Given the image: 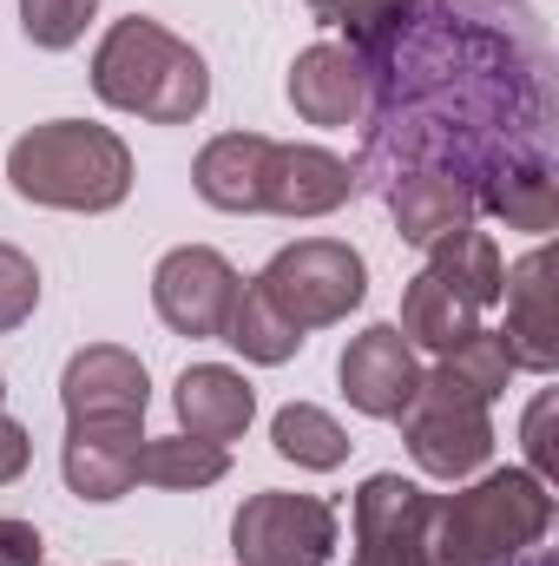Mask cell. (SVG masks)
<instances>
[{
	"label": "cell",
	"instance_id": "1",
	"mask_svg": "<svg viewBox=\"0 0 559 566\" xmlns=\"http://www.w3.org/2000/svg\"><path fill=\"white\" fill-rule=\"evenodd\" d=\"M500 0H402V13L362 46L369 113L356 178L395 185L441 171L481 191L514 165H553L547 53Z\"/></svg>",
	"mask_w": 559,
	"mask_h": 566
},
{
	"label": "cell",
	"instance_id": "2",
	"mask_svg": "<svg viewBox=\"0 0 559 566\" xmlns=\"http://www.w3.org/2000/svg\"><path fill=\"white\" fill-rule=\"evenodd\" d=\"M93 93L113 113H133L151 126H184L211 106V66L191 40H178L151 13H126L93 46Z\"/></svg>",
	"mask_w": 559,
	"mask_h": 566
},
{
	"label": "cell",
	"instance_id": "3",
	"mask_svg": "<svg viewBox=\"0 0 559 566\" xmlns=\"http://www.w3.org/2000/svg\"><path fill=\"white\" fill-rule=\"evenodd\" d=\"M7 185L46 211H119L133 198V145L113 126L46 119L7 145Z\"/></svg>",
	"mask_w": 559,
	"mask_h": 566
},
{
	"label": "cell",
	"instance_id": "4",
	"mask_svg": "<svg viewBox=\"0 0 559 566\" xmlns=\"http://www.w3.org/2000/svg\"><path fill=\"white\" fill-rule=\"evenodd\" d=\"M553 527V488L527 468H494L474 488L434 501V566H514Z\"/></svg>",
	"mask_w": 559,
	"mask_h": 566
},
{
	"label": "cell",
	"instance_id": "5",
	"mask_svg": "<svg viewBox=\"0 0 559 566\" xmlns=\"http://www.w3.org/2000/svg\"><path fill=\"white\" fill-rule=\"evenodd\" d=\"M402 441L415 454V468L428 481H467L494 461V416L474 389H461L441 363L421 369V389L409 396V409L395 416Z\"/></svg>",
	"mask_w": 559,
	"mask_h": 566
},
{
	"label": "cell",
	"instance_id": "6",
	"mask_svg": "<svg viewBox=\"0 0 559 566\" xmlns=\"http://www.w3.org/2000/svg\"><path fill=\"white\" fill-rule=\"evenodd\" d=\"M251 283L309 336V329L342 323V316L369 296V264H362V251H349L342 238H296V244H283Z\"/></svg>",
	"mask_w": 559,
	"mask_h": 566
},
{
	"label": "cell",
	"instance_id": "7",
	"mask_svg": "<svg viewBox=\"0 0 559 566\" xmlns=\"http://www.w3.org/2000/svg\"><path fill=\"white\" fill-rule=\"evenodd\" d=\"M238 566H329L336 560V507L323 494L264 488L231 521Z\"/></svg>",
	"mask_w": 559,
	"mask_h": 566
},
{
	"label": "cell",
	"instance_id": "8",
	"mask_svg": "<svg viewBox=\"0 0 559 566\" xmlns=\"http://www.w3.org/2000/svg\"><path fill=\"white\" fill-rule=\"evenodd\" d=\"M434 501L421 481L402 474H369L356 494V560L349 566H434L428 534H434Z\"/></svg>",
	"mask_w": 559,
	"mask_h": 566
},
{
	"label": "cell",
	"instance_id": "9",
	"mask_svg": "<svg viewBox=\"0 0 559 566\" xmlns=\"http://www.w3.org/2000/svg\"><path fill=\"white\" fill-rule=\"evenodd\" d=\"M238 283L244 277L231 271L224 251H211V244H178V251H165L158 271H151V310H158L165 329L204 343V336H224V316H231V303H238Z\"/></svg>",
	"mask_w": 559,
	"mask_h": 566
},
{
	"label": "cell",
	"instance_id": "10",
	"mask_svg": "<svg viewBox=\"0 0 559 566\" xmlns=\"http://www.w3.org/2000/svg\"><path fill=\"white\" fill-rule=\"evenodd\" d=\"M336 376H342V396H349L356 416H369V422H395V416L409 409V396L421 389V356H415V343H409L395 323H376V329L349 336Z\"/></svg>",
	"mask_w": 559,
	"mask_h": 566
},
{
	"label": "cell",
	"instance_id": "11",
	"mask_svg": "<svg viewBox=\"0 0 559 566\" xmlns=\"http://www.w3.org/2000/svg\"><path fill=\"white\" fill-rule=\"evenodd\" d=\"M139 448L145 416H106V422H66L60 441V474L80 501H119L139 488Z\"/></svg>",
	"mask_w": 559,
	"mask_h": 566
},
{
	"label": "cell",
	"instance_id": "12",
	"mask_svg": "<svg viewBox=\"0 0 559 566\" xmlns=\"http://www.w3.org/2000/svg\"><path fill=\"white\" fill-rule=\"evenodd\" d=\"M289 106H296V119L329 126V133L362 126V113H369V66H362V53L342 46V40L303 46L296 66H289Z\"/></svg>",
	"mask_w": 559,
	"mask_h": 566
},
{
	"label": "cell",
	"instance_id": "13",
	"mask_svg": "<svg viewBox=\"0 0 559 566\" xmlns=\"http://www.w3.org/2000/svg\"><path fill=\"white\" fill-rule=\"evenodd\" d=\"M60 409L66 422H106V416H145L151 409V376L133 349L119 343H86L73 349L60 376Z\"/></svg>",
	"mask_w": 559,
	"mask_h": 566
},
{
	"label": "cell",
	"instance_id": "14",
	"mask_svg": "<svg viewBox=\"0 0 559 566\" xmlns=\"http://www.w3.org/2000/svg\"><path fill=\"white\" fill-rule=\"evenodd\" d=\"M507 349H514V369H534V376H553L559 369V283H553V251L534 244L514 271H507Z\"/></svg>",
	"mask_w": 559,
	"mask_h": 566
},
{
	"label": "cell",
	"instance_id": "15",
	"mask_svg": "<svg viewBox=\"0 0 559 566\" xmlns=\"http://www.w3.org/2000/svg\"><path fill=\"white\" fill-rule=\"evenodd\" d=\"M362 191L356 165L323 151V145H277L271 139V165H264V211L277 218H329Z\"/></svg>",
	"mask_w": 559,
	"mask_h": 566
},
{
	"label": "cell",
	"instance_id": "16",
	"mask_svg": "<svg viewBox=\"0 0 559 566\" xmlns=\"http://www.w3.org/2000/svg\"><path fill=\"white\" fill-rule=\"evenodd\" d=\"M171 402H178V434H198V441H218V448L238 441L257 416V389L224 363H191L178 376Z\"/></svg>",
	"mask_w": 559,
	"mask_h": 566
},
{
	"label": "cell",
	"instance_id": "17",
	"mask_svg": "<svg viewBox=\"0 0 559 566\" xmlns=\"http://www.w3.org/2000/svg\"><path fill=\"white\" fill-rule=\"evenodd\" d=\"M382 198H389L395 238L415 244V251H434L441 238H454V231H467V224L481 218L474 191L454 185V178H441V171H409V178L382 185Z\"/></svg>",
	"mask_w": 559,
	"mask_h": 566
},
{
	"label": "cell",
	"instance_id": "18",
	"mask_svg": "<svg viewBox=\"0 0 559 566\" xmlns=\"http://www.w3.org/2000/svg\"><path fill=\"white\" fill-rule=\"evenodd\" d=\"M264 165H271V139L264 133H218L198 151L191 185L211 211H264Z\"/></svg>",
	"mask_w": 559,
	"mask_h": 566
},
{
	"label": "cell",
	"instance_id": "19",
	"mask_svg": "<svg viewBox=\"0 0 559 566\" xmlns=\"http://www.w3.org/2000/svg\"><path fill=\"white\" fill-rule=\"evenodd\" d=\"M428 271L447 283L461 303H474L481 316L500 303V290H507V264H500V244L487 238V231H454V238H441L434 251H428Z\"/></svg>",
	"mask_w": 559,
	"mask_h": 566
},
{
	"label": "cell",
	"instance_id": "20",
	"mask_svg": "<svg viewBox=\"0 0 559 566\" xmlns=\"http://www.w3.org/2000/svg\"><path fill=\"white\" fill-rule=\"evenodd\" d=\"M224 474H231V448L198 441V434H145L139 448V481L165 488V494H198Z\"/></svg>",
	"mask_w": 559,
	"mask_h": 566
},
{
	"label": "cell",
	"instance_id": "21",
	"mask_svg": "<svg viewBox=\"0 0 559 566\" xmlns=\"http://www.w3.org/2000/svg\"><path fill=\"white\" fill-rule=\"evenodd\" d=\"M415 349H428V356H441V349H454L461 336H474L481 329V310L474 303H461L447 283L434 277V271H421L409 290H402V323H395Z\"/></svg>",
	"mask_w": 559,
	"mask_h": 566
},
{
	"label": "cell",
	"instance_id": "22",
	"mask_svg": "<svg viewBox=\"0 0 559 566\" xmlns=\"http://www.w3.org/2000/svg\"><path fill=\"white\" fill-rule=\"evenodd\" d=\"M481 218H500L507 231L547 238L559 224V171L553 165H514L481 191Z\"/></svg>",
	"mask_w": 559,
	"mask_h": 566
},
{
	"label": "cell",
	"instance_id": "23",
	"mask_svg": "<svg viewBox=\"0 0 559 566\" xmlns=\"http://www.w3.org/2000/svg\"><path fill=\"white\" fill-rule=\"evenodd\" d=\"M224 343H231L244 363L277 369V363H289V356L303 349V329L283 316L257 283H238V303H231V316H224Z\"/></svg>",
	"mask_w": 559,
	"mask_h": 566
},
{
	"label": "cell",
	"instance_id": "24",
	"mask_svg": "<svg viewBox=\"0 0 559 566\" xmlns=\"http://www.w3.org/2000/svg\"><path fill=\"white\" fill-rule=\"evenodd\" d=\"M271 448H277L283 461L309 468V474H329V468L349 461V434H342V422H336L329 409H316V402H289V409H277Z\"/></svg>",
	"mask_w": 559,
	"mask_h": 566
},
{
	"label": "cell",
	"instance_id": "25",
	"mask_svg": "<svg viewBox=\"0 0 559 566\" xmlns=\"http://www.w3.org/2000/svg\"><path fill=\"white\" fill-rule=\"evenodd\" d=\"M441 369H447L461 389H474L481 402H494V396H507L514 349H507V336H500V329H474V336H461L454 349H441Z\"/></svg>",
	"mask_w": 559,
	"mask_h": 566
},
{
	"label": "cell",
	"instance_id": "26",
	"mask_svg": "<svg viewBox=\"0 0 559 566\" xmlns=\"http://www.w3.org/2000/svg\"><path fill=\"white\" fill-rule=\"evenodd\" d=\"M99 0H20V33L40 46V53H66L86 40Z\"/></svg>",
	"mask_w": 559,
	"mask_h": 566
},
{
	"label": "cell",
	"instance_id": "27",
	"mask_svg": "<svg viewBox=\"0 0 559 566\" xmlns=\"http://www.w3.org/2000/svg\"><path fill=\"white\" fill-rule=\"evenodd\" d=\"M33 303H40V271H33V258H27L20 244H0V336L20 329V323L33 316Z\"/></svg>",
	"mask_w": 559,
	"mask_h": 566
},
{
	"label": "cell",
	"instance_id": "28",
	"mask_svg": "<svg viewBox=\"0 0 559 566\" xmlns=\"http://www.w3.org/2000/svg\"><path fill=\"white\" fill-rule=\"evenodd\" d=\"M553 389H547V396H540V402H534V409H527V428H520V434H527V461H534V468H527V474H540V481H547V488H553L559 481V441H553Z\"/></svg>",
	"mask_w": 559,
	"mask_h": 566
},
{
	"label": "cell",
	"instance_id": "29",
	"mask_svg": "<svg viewBox=\"0 0 559 566\" xmlns=\"http://www.w3.org/2000/svg\"><path fill=\"white\" fill-rule=\"evenodd\" d=\"M40 527L33 521H0V566H40Z\"/></svg>",
	"mask_w": 559,
	"mask_h": 566
},
{
	"label": "cell",
	"instance_id": "30",
	"mask_svg": "<svg viewBox=\"0 0 559 566\" xmlns=\"http://www.w3.org/2000/svg\"><path fill=\"white\" fill-rule=\"evenodd\" d=\"M27 461H33V434L13 422V416H0V488H7V481H20V474H27Z\"/></svg>",
	"mask_w": 559,
	"mask_h": 566
},
{
	"label": "cell",
	"instance_id": "31",
	"mask_svg": "<svg viewBox=\"0 0 559 566\" xmlns=\"http://www.w3.org/2000/svg\"><path fill=\"white\" fill-rule=\"evenodd\" d=\"M309 7H316V13H323V20H329V13H336V7H342V0H309Z\"/></svg>",
	"mask_w": 559,
	"mask_h": 566
},
{
	"label": "cell",
	"instance_id": "32",
	"mask_svg": "<svg viewBox=\"0 0 559 566\" xmlns=\"http://www.w3.org/2000/svg\"><path fill=\"white\" fill-rule=\"evenodd\" d=\"M0 402H7V376H0Z\"/></svg>",
	"mask_w": 559,
	"mask_h": 566
}]
</instances>
